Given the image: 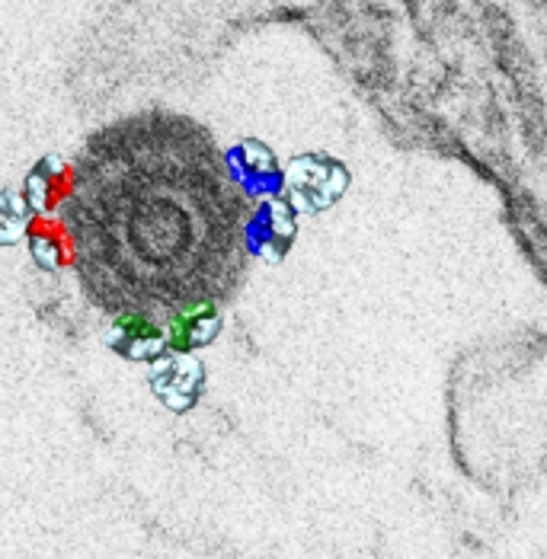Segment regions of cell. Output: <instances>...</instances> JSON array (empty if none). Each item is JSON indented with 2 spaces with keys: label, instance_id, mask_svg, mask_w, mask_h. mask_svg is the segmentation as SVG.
<instances>
[{
  "label": "cell",
  "instance_id": "obj_1",
  "mask_svg": "<svg viewBox=\"0 0 547 559\" xmlns=\"http://www.w3.org/2000/svg\"><path fill=\"white\" fill-rule=\"evenodd\" d=\"M74 269L103 314L170 317L224 298L240 278L244 199L208 131L183 115H128L84 144L58 208Z\"/></svg>",
  "mask_w": 547,
  "mask_h": 559
},
{
  "label": "cell",
  "instance_id": "obj_2",
  "mask_svg": "<svg viewBox=\"0 0 547 559\" xmlns=\"http://www.w3.org/2000/svg\"><path fill=\"white\" fill-rule=\"evenodd\" d=\"M106 349H112L119 358L128 361H154L167 352V333L160 330V320L144 310H122L112 314L106 333H103Z\"/></svg>",
  "mask_w": 547,
  "mask_h": 559
},
{
  "label": "cell",
  "instance_id": "obj_3",
  "mask_svg": "<svg viewBox=\"0 0 547 559\" xmlns=\"http://www.w3.org/2000/svg\"><path fill=\"white\" fill-rule=\"evenodd\" d=\"M205 371L196 358H189L186 352H173V355H160L151 365V390L154 397L164 403L173 413H186V409L196 406L199 393H202Z\"/></svg>",
  "mask_w": 547,
  "mask_h": 559
},
{
  "label": "cell",
  "instance_id": "obj_4",
  "mask_svg": "<svg viewBox=\"0 0 547 559\" xmlns=\"http://www.w3.org/2000/svg\"><path fill=\"white\" fill-rule=\"evenodd\" d=\"M74 186V163L58 154H45L23 179V195L36 215H52L64 205Z\"/></svg>",
  "mask_w": 547,
  "mask_h": 559
},
{
  "label": "cell",
  "instance_id": "obj_5",
  "mask_svg": "<svg viewBox=\"0 0 547 559\" xmlns=\"http://www.w3.org/2000/svg\"><path fill=\"white\" fill-rule=\"evenodd\" d=\"M221 330V314L212 301H192L167 317V339L173 352H192L208 345Z\"/></svg>",
  "mask_w": 547,
  "mask_h": 559
},
{
  "label": "cell",
  "instance_id": "obj_6",
  "mask_svg": "<svg viewBox=\"0 0 547 559\" xmlns=\"http://www.w3.org/2000/svg\"><path fill=\"white\" fill-rule=\"evenodd\" d=\"M26 240H29V253H32V259H36L39 269L61 272V269L74 266V240L61 218L52 221L45 215H32Z\"/></svg>",
  "mask_w": 547,
  "mask_h": 559
},
{
  "label": "cell",
  "instance_id": "obj_7",
  "mask_svg": "<svg viewBox=\"0 0 547 559\" xmlns=\"http://www.w3.org/2000/svg\"><path fill=\"white\" fill-rule=\"evenodd\" d=\"M224 163H228L231 179H237L240 186H247L253 192L266 189V179L272 176V170H276L272 167V154L256 141H244V144L231 147Z\"/></svg>",
  "mask_w": 547,
  "mask_h": 559
},
{
  "label": "cell",
  "instance_id": "obj_8",
  "mask_svg": "<svg viewBox=\"0 0 547 559\" xmlns=\"http://www.w3.org/2000/svg\"><path fill=\"white\" fill-rule=\"evenodd\" d=\"M36 211L29 208L26 195L16 189H0V246H13L26 237L29 221Z\"/></svg>",
  "mask_w": 547,
  "mask_h": 559
}]
</instances>
